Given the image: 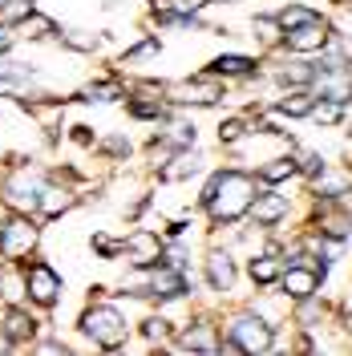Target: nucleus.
<instances>
[{
    "label": "nucleus",
    "instance_id": "obj_32",
    "mask_svg": "<svg viewBox=\"0 0 352 356\" xmlns=\"http://www.w3.org/2000/svg\"><path fill=\"white\" fill-rule=\"evenodd\" d=\"M344 61H352V37L344 41Z\"/></svg>",
    "mask_w": 352,
    "mask_h": 356
},
{
    "label": "nucleus",
    "instance_id": "obj_15",
    "mask_svg": "<svg viewBox=\"0 0 352 356\" xmlns=\"http://www.w3.org/2000/svg\"><path fill=\"white\" fill-rule=\"evenodd\" d=\"M251 69H255L251 57H219V61H211L215 77H251Z\"/></svg>",
    "mask_w": 352,
    "mask_h": 356
},
{
    "label": "nucleus",
    "instance_id": "obj_1",
    "mask_svg": "<svg viewBox=\"0 0 352 356\" xmlns=\"http://www.w3.org/2000/svg\"><path fill=\"white\" fill-rule=\"evenodd\" d=\"M251 199H255V182L243 175V170H223L202 191V207L215 215V222H235L239 215H247L251 211Z\"/></svg>",
    "mask_w": 352,
    "mask_h": 356
},
{
    "label": "nucleus",
    "instance_id": "obj_14",
    "mask_svg": "<svg viewBox=\"0 0 352 356\" xmlns=\"http://www.w3.org/2000/svg\"><path fill=\"white\" fill-rule=\"evenodd\" d=\"M182 97H186V106H215L219 102V86L215 81H186Z\"/></svg>",
    "mask_w": 352,
    "mask_h": 356
},
{
    "label": "nucleus",
    "instance_id": "obj_33",
    "mask_svg": "<svg viewBox=\"0 0 352 356\" xmlns=\"http://www.w3.org/2000/svg\"><path fill=\"white\" fill-rule=\"evenodd\" d=\"M4 348H8V332H0V353H4Z\"/></svg>",
    "mask_w": 352,
    "mask_h": 356
},
{
    "label": "nucleus",
    "instance_id": "obj_13",
    "mask_svg": "<svg viewBox=\"0 0 352 356\" xmlns=\"http://www.w3.org/2000/svg\"><path fill=\"white\" fill-rule=\"evenodd\" d=\"M207 275H211V288L215 291H227L231 284H235V264H231V255L211 251V259H207Z\"/></svg>",
    "mask_w": 352,
    "mask_h": 356
},
{
    "label": "nucleus",
    "instance_id": "obj_3",
    "mask_svg": "<svg viewBox=\"0 0 352 356\" xmlns=\"http://www.w3.org/2000/svg\"><path fill=\"white\" fill-rule=\"evenodd\" d=\"M81 328H86V336L89 340H97L102 348H118V344L126 340V320H122V312L110 308V304L89 308L86 320H81Z\"/></svg>",
    "mask_w": 352,
    "mask_h": 356
},
{
    "label": "nucleus",
    "instance_id": "obj_11",
    "mask_svg": "<svg viewBox=\"0 0 352 356\" xmlns=\"http://www.w3.org/2000/svg\"><path fill=\"white\" fill-rule=\"evenodd\" d=\"M312 178H316V191L324 199H340V195L352 191V170H328V166H320Z\"/></svg>",
    "mask_w": 352,
    "mask_h": 356
},
{
    "label": "nucleus",
    "instance_id": "obj_16",
    "mask_svg": "<svg viewBox=\"0 0 352 356\" xmlns=\"http://www.w3.org/2000/svg\"><path fill=\"white\" fill-rule=\"evenodd\" d=\"M312 106H316V97L296 89V93H287L284 102H280V113H284V118H308Z\"/></svg>",
    "mask_w": 352,
    "mask_h": 356
},
{
    "label": "nucleus",
    "instance_id": "obj_25",
    "mask_svg": "<svg viewBox=\"0 0 352 356\" xmlns=\"http://www.w3.org/2000/svg\"><path fill=\"white\" fill-rule=\"evenodd\" d=\"M308 21H320V17H316V13H308V8H284V13H280V29H296V24H308Z\"/></svg>",
    "mask_w": 352,
    "mask_h": 356
},
{
    "label": "nucleus",
    "instance_id": "obj_4",
    "mask_svg": "<svg viewBox=\"0 0 352 356\" xmlns=\"http://www.w3.org/2000/svg\"><path fill=\"white\" fill-rule=\"evenodd\" d=\"M41 191H45V178H41V170H33V166H21V170H13V175L4 178V202L17 207V211L37 207Z\"/></svg>",
    "mask_w": 352,
    "mask_h": 356
},
{
    "label": "nucleus",
    "instance_id": "obj_26",
    "mask_svg": "<svg viewBox=\"0 0 352 356\" xmlns=\"http://www.w3.org/2000/svg\"><path fill=\"white\" fill-rule=\"evenodd\" d=\"M340 113H344V106L340 102H328V106H312L308 118H316V122H340Z\"/></svg>",
    "mask_w": 352,
    "mask_h": 356
},
{
    "label": "nucleus",
    "instance_id": "obj_18",
    "mask_svg": "<svg viewBox=\"0 0 352 356\" xmlns=\"http://www.w3.org/2000/svg\"><path fill=\"white\" fill-rule=\"evenodd\" d=\"M182 348H195V353H215V348H219V340L211 336V328H207V324H195L191 332L182 336Z\"/></svg>",
    "mask_w": 352,
    "mask_h": 356
},
{
    "label": "nucleus",
    "instance_id": "obj_12",
    "mask_svg": "<svg viewBox=\"0 0 352 356\" xmlns=\"http://www.w3.org/2000/svg\"><path fill=\"white\" fill-rule=\"evenodd\" d=\"M251 215L259 222H280L287 215V199L280 195V191H267V195H259V199H251Z\"/></svg>",
    "mask_w": 352,
    "mask_h": 356
},
{
    "label": "nucleus",
    "instance_id": "obj_10",
    "mask_svg": "<svg viewBox=\"0 0 352 356\" xmlns=\"http://www.w3.org/2000/svg\"><path fill=\"white\" fill-rule=\"evenodd\" d=\"M146 296H154V300H178V296H186V280L178 275V267H158L146 280Z\"/></svg>",
    "mask_w": 352,
    "mask_h": 356
},
{
    "label": "nucleus",
    "instance_id": "obj_30",
    "mask_svg": "<svg viewBox=\"0 0 352 356\" xmlns=\"http://www.w3.org/2000/svg\"><path fill=\"white\" fill-rule=\"evenodd\" d=\"M166 332H170L166 320H146V336H150V340H158V336H166Z\"/></svg>",
    "mask_w": 352,
    "mask_h": 356
},
{
    "label": "nucleus",
    "instance_id": "obj_29",
    "mask_svg": "<svg viewBox=\"0 0 352 356\" xmlns=\"http://www.w3.org/2000/svg\"><path fill=\"white\" fill-rule=\"evenodd\" d=\"M219 138H223V142H239V138H243V122H223Z\"/></svg>",
    "mask_w": 352,
    "mask_h": 356
},
{
    "label": "nucleus",
    "instance_id": "obj_6",
    "mask_svg": "<svg viewBox=\"0 0 352 356\" xmlns=\"http://www.w3.org/2000/svg\"><path fill=\"white\" fill-rule=\"evenodd\" d=\"M24 291L33 296V304L53 308L57 296H61V275H57L49 264H29L24 267Z\"/></svg>",
    "mask_w": 352,
    "mask_h": 356
},
{
    "label": "nucleus",
    "instance_id": "obj_8",
    "mask_svg": "<svg viewBox=\"0 0 352 356\" xmlns=\"http://www.w3.org/2000/svg\"><path fill=\"white\" fill-rule=\"evenodd\" d=\"M284 44L291 49V53H316V49H324V44H328V24H324V21L296 24V29H287V33H284Z\"/></svg>",
    "mask_w": 352,
    "mask_h": 356
},
{
    "label": "nucleus",
    "instance_id": "obj_35",
    "mask_svg": "<svg viewBox=\"0 0 352 356\" xmlns=\"http://www.w3.org/2000/svg\"><path fill=\"white\" fill-rule=\"evenodd\" d=\"M0 4H8V0H0Z\"/></svg>",
    "mask_w": 352,
    "mask_h": 356
},
{
    "label": "nucleus",
    "instance_id": "obj_27",
    "mask_svg": "<svg viewBox=\"0 0 352 356\" xmlns=\"http://www.w3.org/2000/svg\"><path fill=\"white\" fill-rule=\"evenodd\" d=\"M65 44H73V49H81V53H89V49H97V41L89 37V33H81V29H69L65 37H61Z\"/></svg>",
    "mask_w": 352,
    "mask_h": 356
},
{
    "label": "nucleus",
    "instance_id": "obj_21",
    "mask_svg": "<svg viewBox=\"0 0 352 356\" xmlns=\"http://www.w3.org/2000/svg\"><path fill=\"white\" fill-rule=\"evenodd\" d=\"M29 17H33V0H8V4H0V21L4 24L29 21Z\"/></svg>",
    "mask_w": 352,
    "mask_h": 356
},
{
    "label": "nucleus",
    "instance_id": "obj_24",
    "mask_svg": "<svg viewBox=\"0 0 352 356\" xmlns=\"http://www.w3.org/2000/svg\"><path fill=\"white\" fill-rule=\"evenodd\" d=\"M191 170H198V154H178L175 162H170V170H162V178L175 182V178H186Z\"/></svg>",
    "mask_w": 352,
    "mask_h": 356
},
{
    "label": "nucleus",
    "instance_id": "obj_36",
    "mask_svg": "<svg viewBox=\"0 0 352 356\" xmlns=\"http://www.w3.org/2000/svg\"><path fill=\"white\" fill-rule=\"evenodd\" d=\"M349 324H352V316H349Z\"/></svg>",
    "mask_w": 352,
    "mask_h": 356
},
{
    "label": "nucleus",
    "instance_id": "obj_34",
    "mask_svg": "<svg viewBox=\"0 0 352 356\" xmlns=\"http://www.w3.org/2000/svg\"><path fill=\"white\" fill-rule=\"evenodd\" d=\"M4 49H8V33H0V53H4Z\"/></svg>",
    "mask_w": 352,
    "mask_h": 356
},
{
    "label": "nucleus",
    "instance_id": "obj_19",
    "mask_svg": "<svg viewBox=\"0 0 352 356\" xmlns=\"http://www.w3.org/2000/svg\"><path fill=\"white\" fill-rule=\"evenodd\" d=\"M33 328H37V324H33L21 308H13V312H8V320H4V332H8V340H24V336H33Z\"/></svg>",
    "mask_w": 352,
    "mask_h": 356
},
{
    "label": "nucleus",
    "instance_id": "obj_5",
    "mask_svg": "<svg viewBox=\"0 0 352 356\" xmlns=\"http://www.w3.org/2000/svg\"><path fill=\"white\" fill-rule=\"evenodd\" d=\"M37 247V227L24 219V215H13V219L0 227V255L4 259H21Z\"/></svg>",
    "mask_w": 352,
    "mask_h": 356
},
{
    "label": "nucleus",
    "instance_id": "obj_20",
    "mask_svg": "<svg viewBox=\"0 0 352 356\" xmlns=\"http://www.w3.org/2000/svg\"><path fill=\"white\" fill-rule=\"evenodd\" d=\"M65 207H69V195H61V191H41V199H37V211H41L45 219L61 215Z\"/></svg>",
    "mask_w": 352,
    "mask_h": 356
},
{
    "label": "nucleus",
    "instance_id": "obj_23",
    "mask_svg": "<svg viewBox=\"0 0 352 356\" xmlns=\"http://www.w3.org/2000/svg\"><path fill=\"white\" fill-rule=\"evenodd\" d=\"M280 275V259H271V255H259L255 264H251V280L255 284H271Z\"/></svg>",
    "mask_w": 352,
    "mask_h": 356
},
{
    "label": "nucleus",
    "instance_id": "obj_22",
    "mask_svg": "<svg viewBox=\"0 0 352 356\" xmlns=\"http://www.w3.org/2000/svg\"><path fill=\"white\" fill-rule=\"evenodd\" d=\"M291 175H296V162H291V158H275V162H267L264 170H259L264 182H284V178H291Z\"/></svg>",
    "mask_w": 352,
    "mask_h": 356
},
{
    "label": "nucleus",
    "instance_id": "obj_2",
    "mask_svg": "<svg viewBox=\"0 0 352 356\" xmlns=\"http://www.w3.org/2000/svg\"><path fill=\"white\" fill-rule=\"evenodd\" d=\"M223 348H231V353H267L271 348V328H267V320H259L255 312H243L231 320V328H227V344Z\"/></svg>",
    "mask_w": 352,
    "mask_h": 356
},
{
    "label": "nucleus",
    "instance_id": "obj_17",
    "mask_svg": "<svg viewBox=\"0 0 352 356\" xmlns=\"http://www.w3.org/2000/svg\"><path fill=\"white\" fill-rule=\"evenodd\" d=\"M280 81L284 86H312L316 81V65H308V61H291V65H284V73H280Z\"/></svg>",
    "mask_w": 352,
    "mask_h": 356
},
{
    "label": "nucleus",
    "instance_id": "obj_9",
    "mask_svg": "<svg viewBox=\"0 0 352 356\" xmlns=\"http://www.w3.org/2000/svg\"><path fill=\"white\" fill-rule=\"evenodd\" d=\"M126 255H130L134 267L150 271V267L162 259V239H158L154 231H134L130 239H126Z\"/></svg>",
    "mask_w": 352,
    "mask_h": 356
},
{
    "label": "nucleus",
    "instance_id": "obj_28",
    "mask_svg": "<svg viewBox=\"0 0 352 356\" xmlns=\"http://www.w3.org/2000/svg\"><path fill=\"white\" fill-rule=\"evenodd\" d=\"M86 97H89V102H106V97H122V89H118V86H89Z\"/></svg>",
    "mask_w": 352,
    "mask_h": 356
},
{
    "label": "nucleus",
    "instance_id": "obj_31",
    "mask_svg": "<svg viewBox=\"0 0 352 356\" xmlns=\"http://www.w3.org/2000/svg\"><path fill=\"white\" fill-rule=\"evenodd\" d=\"M154 49H158V41H142V44H134V49L126 53V57L134 61V57H146V53H154Z\"/></svg>",
    "mask_w": 352,
    "mask_h": 356
},
{
    "label": "nucleus",
    "instance_id": "obj_7",
    "mask_svg": "<svg viewBox=\"0 0 352 356\" xmlns=\"http://www.w3.org/2000/svg\"><path fill=\"white\" fill-rule=\"evenodd\" d=\"M324 280V267H308V264H287L284 271V291L291 300H312L316 288Z\"/></svg>",
    "mask_w": 352,
    "mask_h": 356
}]
</instances>
